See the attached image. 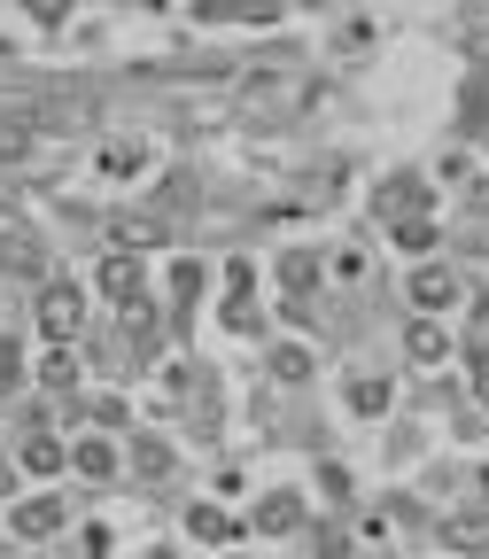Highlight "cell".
<instances>
[{
	"instance_id": "17",
	"label": "cell",
	"mask_w": 489,
	"mask_h": 559,
	"mask_svg": "<svg viewBox=\"0 0 489 559\" xmlns=\"http://www.w3.org/2000/svg\"><path fill=\"white\" fill-rule=\"evenodd\" d=\"M16 366H24V349H16L9 334H0V389H9V381H16Z\"/></svg>"
},
{
	"instance_id": "18",
	"label": "cell",
	"mask_w": 489,
	"mask_h": 559,
	"mask_svg": "<svg viewBox=\"0 0 489 559\" xmlns=\"http://www.w3.org/2000/svg\"><path fill=\"white\" fill-rule=\"evenodd\" d=\"M70 381H79V366H70L62 349H55V358H47V389H70Z\"/></svg>"
},
{
	"instance_id": "14",
	"label": "cell",
	"mask_w": 489,
	"mask_h": 559,
	"mask_svg": "<svg viewBox=\"0 0 489 559\" xmlns=\"http://www.w3.org/2000/svg\"><path fill=\"white\" fill-rule=\"evenodd\" d=\"M279 272H288V288H311V280H319V257H303V249H296V257L279 264Z\"/></svg>"
},
{
	"instance_id": "1",
	"label": "cell",
	"mask_w": 489,
	"mask_h": 559,
	"mask_svg": "<svg viewBox=\"0 0 489 559\" xmlns=\"http://www.w3.org/2000/svg\"><path fill=\"white\" fill-rule=\"evenodd\" d=\"M39 326H47L55 342H70V334L86 326V304H79V288H70V280H55V288L39 296Z\"/></svg>"
},
{
	"instance_id": "7",
	"label": "cell",
	"mask_w": 489,
	"mask_h": 559,
	"mask_svg": "<svg viewBox=\"0 0 489 559\" xmlns=\"http://www.w3.org/2000/svg\"><path fill=\"white\" fill-rule=\"evenodd\" d=\"M412 202H419V179H389V187H381V218L404 226V210H412Z\"/></svg>"
},
{
	"instance_id": "16",
	"label": "cell",
	"mask_w": 489,
	"mask_h": 559,
	"mask_svg": "<svg viewBox=\"0 0 489 559\" xmlns=\"http://www.w3.org/2000/svg\"><path fill=\"white\" fill-rule=\"evenodd\" d=\"M443 536H451V544H489V521H451Z\"/></svg>"
},
{
	"instance_id": "20",
	"label": "cell",
	"mask_w": 489,
	"mask_h": 559,
	"mask_svg": "<svg viewBox=\"0 0 489 559\" xmlns=\"http://www.w3.org/2000/svg\"><path fill=\"white\" fill-rule=\"evenodd\" d=\"M148 559H171V551H148Z\"/></svg>"
},
{
	"instance_id": "4",
	"label": "cell",
	"mask_w": 489,
	"mask_h": 559,
	"mask_svg": "<svg viewBox=\"0 0 489 559\" xmlns=\"http://www.w3.org/2000/svg\"><path fill=\"white\" fill-rule=\"evenodd\" d=\"M102 288H109L117 304L140 311V288H148V272H140V257H109V264H102Z\"/></svg>"
},
{
	"instance_id": "11",
	"label": "cell",
	"mask_w": 489,
	"mask_h": 559,
	"mask_svg": "<svg viewBox=\"0 0 489 559\" xmlns=\"http://www.w3.org/2000/svg\"><path fill=\"white\" fill-rule=\"evenodd\" d=\"M132 466H140V474H164V466H171V451H164L156 436H140V443H132Z\"/></svg>"
},
{
	"instance_id": "6",
	"label": "cell",
	"mask_w": 489,
	"mask_h": 559,
	"mask_svg": "<svg viewBox=\"0 0 489 559\" xmlns=\"http://www.w3.org/2000/svg\"><path fill=\"white\" fill-rule=\"evenodd\" d=\"M257 528H264V536H288V528H303V506H296V498H264V506H257Z\"/></svg>"
},
{
	"instance_id": "5",
	"label": "cell",
	"mask_w": 489,
	"mask_h": 559,
	"mask_svg": "<svg viewBox=\"0 0 489 559\" xmlns=\"http://www.w3.org/2000/svg\"><path fill=\"white\" fill-rule=\"evenodd\" d=\"M451 296H458V280H451L443 264H428V272H412V304H419V311H436V304H451Z\"/></svg>"
},
{
	"instance_id": "10",
	"label": "cell",
	"mask_w": 489,
	"mask_h": 559,
	"mask_svg": "<svg viewBox=\"0 0 489 559\" xmlns=\"http://www.w3.org/2000/svg\"><path fill=\"white\" fill-rule=\"evenodd\" d=\"M349 412H389V381H349Z\"/></svg>"
},
{
	"instance_id": "8",
	"label": "cell",
	"mask_w": 489,
	"mask_h": 559,
	"mask_svg": "<svg viewBox=\"0 0 489 559\" xmlns=\"http://www.w3.org/2000/svg\"><path fill=\"white\" fill-rule=\"evenodd\" d=\"M466 124L489 132V70H474V86H466Z\"/></svg>"
},
{
	"instance_id": "15",
	"label": "cell",
	"mask_w": 489,
	"mask_h": 559,
	"mask_svg": "<svg viewBox=\"0 0 489 559\" xmlns=\"http://www.w3.org/2000/svg\"><path fill=\"white\" fill-rule=\"evenodd\" d=\"M412 358H443V334L436 326H412Z\"/></svg>"
},
{
	"instance_id": "12",
	"label": "cell",
	"mask_w": 489,
	"mask_h": 559,
	"mask_svg": "<svg viewBox=\"0 0 489 559\" xmlns=\"http://www.w3.org/2000/svg\"><path fill=\"white\" fill-rule=\"evenodd\" d=\"M187 528H194L202 544H218V536H226V513H218V506H194V513H187Z\"/></svg>"
},
{
	"instance_id": "9",
	"label": "cell",
	"mask_w": 489,
	"mask_h": 559,
	"mask_svg": "<svg viewBox=\"0 0 489 559\" xmlns=\"http://www.w3.org/2000/svg\"><path fill=\"white\" fill-rule=\"evenodd\" d=\"M24 466H32V474H55V466H62V443H55V436H32V443H24Z\"/></svg>"
},
{
	"instance_id": "3",
	"label": "cell",
	"mask_w": 489,
	"mask_h": 559,
	"mask_svg": "<svg viewBox=\"0 0 489 559\" xmlns=\"http://www.w3.org/2000/svg\"><path fill=\"white\" fill-rule=\"evenodd\" d=\"M279 0H202V24H272Z\"/></svg>"
},
{
	"instance_id": "13",
	"label": "cell",
	"mask_w": 489,
	"mask_h": 559,
	"mask_svg": "<svg viewBox=\"0 0 489 559\" xmlns=\"http://www.w3.org/2000/svg\"><path fill=\"white\" fill-rule=\"evenodd\" d=\"M79 466H86V474H117V451H109V443H79Z\"/></svg>"
},
{
	"instance_id": "19",
	"label": "cell",
	"mask_w": 489,
	"mask_h": 559,
	"mask_svg": "<svg viewBox=\"0 0 489 559\" xmlns=\"http://www.w3.org/2000/svg\"><path fill=\"white\" fill-rule=\"evenodd\" d=\"M311 551L319 559H342V528H311Z\"/></svg>"
},
{
	"instance_id": "2",
	"label": "cell",
	"mask_w": 489,
	"mask_h": 559,
	"mask_svg": "<svg viewBox=\"0 0 489 559\" xmlns=\"http://www.w3.org/2000/svg\"><path fill=\"white\" fill-rule=\"evenodd\" d=\"M62 521H70V506H62V498H32V506H16V513H9V528H16V536H55Z\"/></svg>"
}]
</instances>
